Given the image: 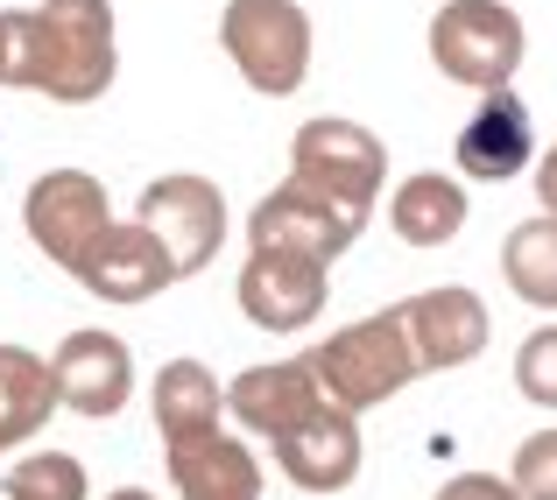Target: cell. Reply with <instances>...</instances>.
Segmentation results:
<instances>
[{
	"label": "cell",
	"instance_id": "1",
	"mask_svg": "<svg viewBox=\"0 0 557 500\" xmlns=\"http://www.w3.org/2000/svg\"><path fill=\"white\" fill-rule=\"evenodd\" d=\"M121 78L113 42V0H42L14 14V78L22 92H42L57 107H92Z\"/></svg>",
	"mask_w": 557,
	"mask_h": 500
},
{
	"label": "cell",
	"instance_id": "2",
	"mask_svg": "<svg viewBox=\"0 0 557 500\" xmlns=\"http://www.w3.org/2000/svg\"><path fill=\"white\" fill-rule=\"evenodd\" d=\"M304 360H311L325 402L332 409H354V416H360V409H374V402H388V395H403L409 380L423 374L417 346H409V332H403V311L360 317V325L332 332L325 346H311Z\"/></svg>",
	"mask_w": 557,
	"mask_h": 500
},
{
	"label": "cell",
	"instance_id": "3",
	"mask_svg": "<svg viewBox=\"0 0 557 500\" xmlns=\"http://www.w3.org/2000/svg\"><path fill=\"white\" fill-rule=\"evenodd\" d=\"M530 57V28L508 0H445L431 14V64L451 85L473 92H502Z\"/></svg>",
	"mask_w": 557,
	"mask_h": 500
},
{
	"label": "cell",
	"instance_id": "4",
	"mask_svg": "<svg viewBox=\"0 0 557 500\" xmlns=\"http://www.w3.org/2000/svg\"><path fill=\"white\" fill-rule=\"evenodd\" d=\"M289 184L311 190V198L346 204V212H374L381 184H388V149L360 121L318 113V121H304L289 135Z\"/></svg>",
	"mask_w": 557,
	"mask_h": 500
},
{
	"label": "cell",
	"instance_id": "5",
	"mask_svg": "<svg viewBox=\"0 0 557 500\" xmlns=\"http://www.w3.org/2000/svg\"><path fill=\"white\" fill-rule=\"evenodd\" d=\"M219 42L261 99H289L311 71V14L297 0H226Z\"/></svg>",
	"mask_w": 557,
	"mask_h": 500
},
{
	"label": "cell",
	"instance_id": "6",
	"mask_svg": "<svg viewBox=\"0 0 557 500\" xmlns=\"http://www.w3.org/2000/svg\"><path fill=\"white\" fill-rule=\"evenodd\" d=\"M22 226H28V240H36L57 268L78 275L85 254L113 233L107 184H99L92 170H42L36 184H28V198H22Z\"/></svg>",
	"mask_w": 557,
	"mask_h": 500
},
{
	"label": "cell",
	"instance_id": "7",
	"mask_svg": "<svg viewBox=\"0 0 557 500\" xmlns=\"http://www.w3.org/2000/svg\"><path fill=\"white\" fill-rule=\"evenodd\" d=\"M360 233H368V212H346V204L311 198V190H297V184H275L269 198L247 212V254H297V261L332 268Z\"/></svg>",
	"mask_w": 557,
	"mask_h": 500
},
{
	"label": "cell",
	"instance_id": "8",
	"mask_svg": "<svg viewBox=\"0 0 557 500\" xmlns=\"http://www.w3.org/2000/svg\"><path fill=\"white\" fill-rule=\"evenodd\" d=\"M135 218L170 247L177 283H184V275H198V268H212V254L226 247V190H219L212 176H198V170L156 176V184L141 190Z\"/></svg>",
	"mask_w": 557,
	"mask_h": 500
},
{
	"label": "cell",
	"instance_id": "9",
	"mask_svg": "<svg viewBox=\"0 0 557 500\" xmlns=\"http://www.w3.org/2000/svg\"><path fill=\"white\" fill-rule=\"evenodd\" d=\"M50 374H57V402L85 423H113L135 402V352H127V338H113L99 325L71 332L50 352Z\"/></svg>",
	"mask_w": 557,
	"mask_h": 500
},
{
	"label": "cell",
	"instance_id": "10",
	"mask_svg": "<svg viewBox=\"0 0 557 500\" xmlns=\"http://www.w3.org/2000/svg\"><path fill=\"white\" fill-rule=\"evenodd\" d=\"M395 311H403V332H409V346H417L423 374H451V366H466V360L487 352L494 317H487V303H480L466 283L417 289V297L395 303Z\"/></svg>",
	"mask_w": 557,
	"mask_h": 500
},
{
	"label": "cell",
	"instance_id": "11",
	"mask_svg": "<svg viewBox=\"0 0 557 500\" xmlns=\"http://www.w3.org/2000/svg\"><path fill=\"white\" fill-rule=\"evenodd\" d=\"M318 409H332L325 402V388H318V374H311V360H269V366H247V374H233L226 380V416L240 423L247 437H283V430H297V423H311Z\"/></svg>",
	"mask_w": 557,
	"mask_h": 500
},
{
	"label": "cell",
	"instance_id": "12",
	"mask_svg": "<svg viewBox=\"0 0 557 500\" xmlns=\"http://www.w3.org/2000/svg\"><path fill=\"white\" fill-rule=\"evenodd\" d=\"M451 163H459L466 184H508V176H522L536 163V121L530 107H522V92H487L473 107V121L459 127V141H451Z\"/></svg>",
	"mask_w": 557,
	"mask_h": 500
},
{
	"label": "cell",
	"instance_id": "13",
	"mask_svg": "<svg viewBox=\"0 0 557 500\" xmlns=\"http://www.w3.org/2000/svg\"><path fill=\"white\" fill-rule=\"evenodd\" d=\"M325 283H332V268H318V261L247 254L233 297H240L247 325H261V332H304V325H318V311H325Z\"/></svg>",
	"mask_w": 557,
	"mask_h": 500
},
{
	"label": "cell",
	"instance_id": "14",
	"mask_svg": "<svg viewBox=\"0 0 557 500\" xmlns=\"http://www.w3.org/2000/svg\"><path fill=\"white\" fill-rule=\"evenodd\" d=\"M78 283L92 289L99 303H149L177 283V261H170V247L156 240L141 218H113V233L85 254Z\"/></svg>",
	"mask_w": 557,
	"mask_h": 500
},
{
	"label": "cell",
	"instance_id": "15",
	"mask_svg": "<svg viewBox=\"0 0 557 500\" xmlns=\"http://www.w3.org/2000/svg\"><path fill=\"white\" fill-rule=\"evenodd\" d=\"M275 465L297 493H346L360 479V423L354 409H318L311 423L275 437Z\"/></svg>",
	"mask_w": 557,
	"mask_h": 500
},
{
	"label": "cell",
	"instance_id": "16",
	"mask_svg": "<svg viewBox=\"0 0 557 500\" xmlns=\"http://www.w3.org/2000/svg\"><path fill=\"white\" fill-rule=\"evenodd\" d=\"M170 487L177 500H261V459L226 430H205L190 445H170Z\"/></svg>",
	"mask_w": 557,
	"mask_h": 500
},
{
	"label": "cell",
	"instance_id": "17",
	"mask_svg": "<svg viewBox=\"0 0 557 500\" xmlns=\"http://www.w3.org/2000/svg\"><path fill=\"white\" fill-rule=\"evenodd\" d=\"M473 218V198H466V176H445V170H417L403 176V190L388 198V226L403 247H451Z\"/></svg>",
	"mask_w": 557,
	"mask_h": 500
},
{
	"label": "cell",
	"instance_id": "18",
	"mask_svg": "<svg viewBox=\"0 0 557 500\" xmlns=\"http://www.w3.org/2000/svg\"><path fill=\"white\" fill-rule=\"evenodd\" d=\"M149 409H156V430H163V451H170V445H190V437L219 430L226 388H219V374L205 360H170L149 388Z\"/></svg>",
	"mask_w": 557,
	"mask_h": 500
},
{
	"label": "cell",
	"instance_id": "19",
	"mask_svg": "<svg viewBox=\"0 0 557 500\" xmlns=\"http://www.w3.org/2000/svg\"><path fill=\"white\" fill-rule=\"evenodd\" d=\"M57 409L64 402H57L50 360L28 352V346H0V451H22Z\"/></svg>",
	"mask_w": 557,
	"mask_h": 500
},
{
	"label": "cell",
	"instance_id": "20",
	"mask_svg": "<svg viewBox=\"0 0 557 500\" xmlns=\"http://www.w3.org/2000/svg\"><path fill=\"white\" fill-rule=\"evenodd\" d=\"M502 275L530 311H557V218L536 212L522 226H508L502 240Z\"/></svg>",
	"mask_w": 557,
	"mask_h": 500
},
{
	"label": "cell",
	"instance_id": "21",
	"mask_svg": "<svg viewBox=\"0 0 557 500\" xmlns=\"http://www.w3.org/2000/svg\"><path fill=\"white\" fill-rule=\"evenodd\" d=\"M0 500H92V473L71 451H22L0 473Z\"/></svg>",
	"mask_w": 557,
	"mask_h": 500
},
{
	"label": "cell",
	"instance_id": "22",
	"mask_svg": "<svg viewBox=\"0 0 557 500\" xmlns=\"http://www.w3.org/2000/svg\"><path fill=\"white\" fill-rule=\"evenodd\" d=\"M516 388L530 409H550L557 416V325H536L516 346Z\"/></svg>",
	"mask_w": 557,
	"mask_h": 500
},
{
	"label": "cell",
	"instance_id": "23",
	"mask_svg": "<svg viewBox=\"0 0 557 500\" xmlns=\"http://www.w3.org/2000/svg\"><path fill=\"white\" fill-rule=\"evenodd\" d=\"M508 487L522 500H557V423L550 430H530L508 459Z\"/></svg>",
	"mask_w": 557,
	"mask_h": 500
},
{
	"label": "cell",
	"instance_id": "24",
	"mask_svg": "<svg viewBox=\"0 0 557 500\" xmlns=\"http://www.w3.org/2000/svg\"><path fill=\"white\" fill-rule=\"evenodd\" d=\"M437 500H522V493L508 487L502 473H451L445 487H437Z\"/></svg>",
	"mask_w": 557,
	"mask_h": 500
},
{
	"label": "cell",
	"instance_id": "25",
	"mask_svg": "<svg viewBox=\"0 0 557 500\" xmlns=\"http://www.w3.org/2000/svg\"><path fill=\"white\" fill-rule=\"evenodd\" d=\"M536 212H550L557 218V141L544 155H536Z\"/></svg>",
	"mask_w": 557,
	"mask_h": 500
},
{
	"label": "cell",
	"instance_id": "26",
	"mask_svg": "<svg viewBox=\"0 0 557 500\" xmlns=\"http://www.w3.org/2000/svg\"><path fill=\"white\" fill-rule=\"evenodd\" d=\"M14 78V14H0V85Z\"/></svg>",
	"mask_w": 557,
	"mask_h": 500
},
{
	"label": "cell",
	"instance_id": "27",
	"mask_svg": "<svg viewBox=\"0 0 557 500\" xmlns=\"http://www.w3.org/2000/svg\"><path fill=\"white\" fill-rule=\"evenodd\" d=\"M107 500H156V493H149V487H113Z\"/></svg>",
	"mask_w": 557,
	"mask_h": 500
}]
</instances>
